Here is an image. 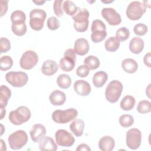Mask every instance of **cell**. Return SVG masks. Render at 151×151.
Returning a JSON list of instances; mask_svg holds the SVG:
<instances>
[{"label":"cell","instance_id":"obj_35","mask_svg":"<svg viewBox=\"0 0 151 151\" xmlns=\"http://www.w3.org/2000/svg\"><path fill=\"white\" fill-rule=\"evenodd\" d=\"M120 124L123 127H129L131 126L134 123V119L130 114H123L119 119Z\"/></svg>","mask_w":151,"mask_h":151},{"label":"cell","instance_id":"obj_16","mask_svg":"<svg viewBox=\"0 0 151 151\" xmlns=\"http://www.w3.org/2000/svg\"><path fill=\"white\" fill-rule=\"evenodd\" d=\"M90 46L88 41L83 38L77 39L74 45V51L76 54L83 56L87 54L89 51Z\"/></svg>","mask_w":151,"mask_h":151},{"label":"cell","instance_id":"obj_29","mask_svg":"<svg viewBox=\"0 0 151 151\" xmlns=\"http://www.w3.org/2000/svg\"><path fill=\"white\" fill-rule=\"evenodd\" d=\"M12 31L17 36H22L27 32V26L25 22H17L12 23Z\"/></svg>","mask_w":151,"mask_h":151},{"label":"cell","instance_id":"obj_44","mask_svg":"<svg viewBox=\"0 0 151 151\" xmlns=\"http://www.w3.org/2000/svg\"><path fill=\"white\" fill-rule=\"evenodd\" d=\"M150 52H148L145 55L144 58H143V62L145 63V64L148 67H150L151 65H150Z\"/></svg>","mask_w":151,"mask_h":151},{"label":"cell","instance_id":"obj_32","mask_svg":"<svg viewBox=\"0 0 151 151\" xmlns=\"http://www.w3.org/2000/svg\"><path fill=\"white\" fill-rule=\"evenodd\" d=\"M63 9L68 15H74L78 10V7L71 1H65L63 4Z\"/></svg>","mask_w":151,"mask_h":151},{"label":"cell","instance_id":"obj_6","mask_svg":"<svg viewBox=\"0 0 151 151\" xmlns=\"http://www.w3.org/2000/svg\"><path fill=\"white\" fill-rule=\"evenodd\" d=\"M91 29V39L94 43L102 41L107 36L106 27L104 23L100 19H95L92 22Z\"/></svg>","mask_w":151,"mask_h":151},{"label":"cell","instance_id":"obj_18","mask_svg":"<svg viewBox=\"0 0 151 151\" xmlns=\"http://www.w3.org/2000/svg\"><path fill=\"white\" fill-rule=\"evenodd\" d=\"M58 66L57 63L52 60H45L42 65L41 72L45 76H50L58 71Z\"/></svg>","mask_w":151,"mask_h":151},{"label":"cell","instance_id":"obj_12","mask_svg":"<svg viewBox=\"0 0 151 151\" xmlns=\"http://www.w3.org/2000/svg\"><path fill=\"white\" fill-rule=\"evenodd\" d=\"M56 143L61 147H70L74 143V137L68 131L59 129L55 133Z\"/></svg>","mask_w":151,"mask_h":151},{"label":"cell","instance_id":"obj_33","mask_svg":"<svg viewBox=\"0 0 151 151\" xmlns=\"http://www.w3.org/2000/svg\"><path fill=\"white\" fill-rule=\"evenodd\" d=\"M13 65V60L9 55H4L0 59V68L1 71H6L10 69Z\"/></svg>","mask_w":151,"mask_h":151},{"label":"cell","instance_id":"obj_4","mask_svg":"<svg viewBox=\"0 0 151 151\" xmlns=\"http://www.w3.org/2000/svg\"><path fill=\"white\" fill-rule=\"evenodd\" d=\"M78 115L76 109L70 108L64 110H56L52 113V119L57 123L65 124L74 119Z\"/></svg>","mask_w":151,"mask_h":151},{"label":"cell","instance_id":"obj_43","mask_svg":"<svg viewBox=\"0 0 151 151\" xmlns=\"http://www.w3.org/2000/svg\"><path fill=\"white\" fill-rule=\"evenodd\" d=\"M8 9V1H1V17L6 14Z\"/></svg>","mask_w":151,"mask_h":151},{"label":"cell","instance_id":"obj_30","mask_svg":"<svg viewBox=\"0 0 151 151\" xmlns=\"http://www.w3.org/2000/svg\"><path fill=\"white\" fill-rule=\"evenodd\" d=\"M84 64L89 70H95L99 67L100 63L97 57L94 55H88L84 60Z\"/></svg>","mask_w":151,"mask_h":151},{"label":"cell","instance_id":"obj_17","mask_svg":"<svg viewBox=\"0 0 151 151\" xmlns=\"http://www.w3.org/2000/svg\"><path fill=\"white\" fill-rule=\"evenodd\" d=\"M39 149L42 151H55L57 145L50 136H44L39 141Z\"/></svg>","mask_w":151,"mask_h":151},{"label":"cell","instance_id":"obj_42","mask_svg":"<svg viewBox=\"0 0 151 151\" xmlns=\"http://www.w3.org/2000/svg\"><path fill=\"white\" fill-rule=\"evenodd\" d=\"M76 74L78 77H86L89 74V68L85 65H81L77 67Z\"/></svg>","mask_w":151,"mask_h":151},{"label":"cell","instance_id":"obj_48","mask_svg":"<svg viewBox=\"0 0 151 151\" xmlns=\"http://www.w3.org/2000/svg\"><path fill=\"white\" fill-rule=\"evenodd\" d=\"M1 150L2 149V147H4L5 149H6V145L5 143V142H4V140L2 139H1Z\"/></svg>","mask_w":151,"mask_h":151},{"label":"cell","instance_id":"obj_7","mask_svg":"<svg viewBox=\"0 0 151 151\" xmlns=\"http://www.w3.org/2000/svg\"><path fill=\"white\" fill-rule=\"evenodd\" d=\"M47 14L41 9H34L29 13V25L35 31H40L44 26Z\"/></svg>","mask_w":151,"mask_h":151},{"label":"cell","instance_id":"obj_40","mask_svg":"<svg viewBox=\"0 0 151 151\" xmlns=\"http://www.w3.org/2000/svg\"><path fill=\"white\" fill-rule=\"evenodd\" d=\"M63 0H55L53 4V9L54 14L58 17H61L63 15V11L62 9Z\"/></svg>","mask_w":151,"mask_h":151},{"label":"cell","instance_id":"obj_28","mask_svg":"<svg viewBox=\"0 0 151 151\" xmlns=\"http://www.w3.org/2000/svg\"><path fill=\"white\" fill-rule=\"evenodd\" d=\"M120 44L119 40L116 37H110L105 41L104 47L107 51L114 52L119 48Z\"/></svg>","mask_w":151,"mask_h":151},{"label":"cell","instance_id":"obj_11","mask_svg":"<svg viewBox=\"0 0 151 151\" xmlns=\"http://www.w3.org/2000/svg\"><path fill=\"white\" fill-rule=\"evenodd\" d=\"M142 141L141 132L136 128L129 129L126 133V145L130 149L135 150L139 147Z\"/></svg>","mask_w":151,"mask_h":151},{"label":"cell","instance_id":"obj_41","mask_svg":"<svg viewBox=\"0 0 151 151\" xmlns=\"http://www.w3.org/2000/svg\"><path fill=\"white\" fill-rule=\"evenodd\" d=\"M0 47H1V53L8 52L11 49V43L9 40L6 38L1 37Z\"/></svg>","mask_w":151,"mask_h":151},{"label":"cell","instance_id":"obj_20","mask_svg":"<svg viewBox=\"0 0 151 151\" xmlns=\"http://www.w3.org/2000/svg\"><path fill=\"white\" fill-rule=\"evenodd\" d=\"M49 100L52 105L61 106L65 103L66 100V96L65 93L63 91L60 90H55L50 94Z\"/></svg>","mask_w":151,"mask_h":151},{"label":"cell","instance_id":"obj_37","mask_svg":"<svg viewBox=\"0 0 151 151\" xmlns=\"http://www.w3.org/2000/svg\"><path fill=\"white\" fill-rule=\"evenodd\" d=\"M10 18L12 22H19V21L25 22L26 20V15H25V14L22 11L16 10L12 12Z\"/></svg>","mask_w":151,"mask_h":151},{"label":"cell","instance_id":"obj_34","mask_svg":"<svg viewBox=\"0 0 151 151\" xmlns=\"http://www.w3.org/2000/svg\"><path fill=\"white\" fill-rule=\"evenodd\" d=\"M136 109L139 113H148L151 111V103L148 100H142L138 103Z\"/></svg>","mask_w":151,"mask_h":151},{"label":"cell","instance_id":"obj_26","mask_svg":"<svg viewBox=\"0 0 151 151\" xmlns=\"http://www.w3.org/2000/svg\"><path fill=\"white\" fill-rule=\"evenodd\" d=\"M11 96L10 89L6 86L2 85L0 87V107L5 108Z\"/></svg>","mask_w":151,"mask_h":151},{"label":"cell","instance_id":"obj_10","mask_svg":"<svg viewBox=\"0 0 151 151\" xmlns=\"http://www.w3.org/2000/svg\"><path fill=\"white\" fill-rule=\"evenodd\" d=\"M38 62V54L32 50L25 51L19 60L21 67L24 70H31L34 67Z\"/></svg>","mask_w":151,"mask_h":151},{"label":"cell","instance_id":"obj_46","mask_svg":"<svg viewBox=\"0 0 151 151\" xmlns=\"http://www.w3.org/2000/svg\"><path fill=\"white\" fill-rule=\"evenodd\" d=\"M0 109H1V118H0V119L2 120L4 118V117L5 116L6 111H5V109L4 107H0Z\"/></svg>","mask_w":151,"mask_h":151},{"label":"cell","instance_id":"obj_38","mask_svg":"<svg viewBox=\"0 0 151 151\" xmlns=\"http://www.w3.org/2000/svg\"><path fill=\"white\" fill-rule=\"evenodd\" d=\"M147 26L142 23H139L134 25L133 28V31L137 35L143 36L145 35L147 32Z\"/></svg>","mask_w":151,"mask_h":151},{"label":"cell","instance_id":"obj_1","mask_svg":"<svg viewBox=\"0 0 151 151\" xmlns=\"http://www.w3.org/2000/svg\"><path fill=\"white\" fill-rule=\"evenodd\" d=\"M30 110L26 106H21L9 114V120L14 125H21L28 121L31 117Z\"/></svg>","mask_w":151,"mask_h":151},{"label":"cell","instance_id":"obj_49","mask_svg":"<svg viewBox=\"0 0 151 151\" xmlns=\"http://www.w3.org/2000/svg\"><path fill=\"white\" fill-rule=\"evenodd\" d=\"M150 84H149V86H148V87H147V89H146L147 90H146V91H147V90H148V92L146 91V94L147 95V96H148L149 97H150V96H149V95H150V90H149V89H150Z\"/></svg>","mask_w":151,"mask_h":151},{"label":"cell","instance_id":"obj_24","mask_svg":"<svg viewBox=\"0 0 151 151\" xmlns=\"http://www.w3.org/2000/svg\"><path fill=\"white\" fill-rule=\"evenodd\" d=\"M108 78L107 74L103 71L96 72L93 77V83L96 87L100 88L103 87L106 83Z\"/></svg>","mask_w":151,"mask_h":151},{"label":"cell","instance_id":"obj_27","mask_svg":"<svg viewBox=\"0 0 151 151\" xmlns=\"http://www.w3.org/2000/svg\"><path fill=\"white\" fill-rule=\"evenodd\" d=\"M135 105V99L133 96L127 95L124 96L120 101V107L125 111L132 110Z\"/></svg>","mask_w":151,"mask_h":151},{"label":"cell","instance_id":"obj_5","mask_svg":"<svg viewBox=\"0 0 151 151\" xmlns=\"http://www.w3.org/2000/svg\"><path fill=\"white\" fill-rule=\"evenodd\" d=\"M8 141L12 149L19 150L27 144L28 136L24 130H19L11 134L8 138Z\"/></svg>","mask_w":151,"mask_h":151},{"label":"cell","instance_id":"obj_2","mask_svg":"<svg viewBox=\"0 0 151 151\" xmlns=\"http://www.w3.org/2000/svg\"><path fill=\"white\" fill-rule=\"evenodd\" d=\"M89 12L85 8H78L77 12L73 16L74 20V28L76 31L79 32H83L87 31L88 27Z\"/></svg>","mask_w":151,"mask_h":151},{"label":"cell","instance_id":"obj_3","mask_svg":"<svg viewBox=\"0 0 151 151\" xmlns=\"http://www.w3.org/2000/svg\"><path fill=\"white\" fill-rule=\"evenodd\" d=\"M122 83L116 80H112L107 85L105 90V97L110 103H114L118 101L123 91Z\"/></svg>","mask_w":151,"mask_h":151},{"label":"cell","instance_id":"obj_14","mask_svg":"<svg viewBox=\"0 0 151 151\" xmlns=\"http://www.w3.org/2000/svg\"><path fill=\"white\" fill-rule=\"evenodd\" d=\"M46 133L47 130L45 126L40 123L33 125L29 132L31 140L35 143L38 142L46 134Z\"/></svg>","mask_w":151,"mask_h":151},{"label":"cell","instance_id":"obj_13","mask_svg":"<svg viewBox=\"0 0 151 151\" xmlns=\"http://www.w3.org/2000/svg\"><path fill=\"white\" fill-rule=\"evenodd\" d=\"M101 15L110 25H117L122 22L120 15L112 8H104L101 10Z\"/></svg>","mask_w":151,"mask_h":151},{"label":"cell","instance_id":"obj_45","mask_svg":"<svg viewBox=\"0 0 151 151\" xmlns=\"http://www.w3.org/2000/svg\"><path fill=\"white\" fill-rule=\"evenodd\" d=\"M77 151H81V150H84V151H90L91 149L90 148V147L84 143H82L80 144L78 146V147L76 149Z\"/></svg>","mask_w":151,"mask_h":151},{"label":"cell","instance_id":"obj_39","mask_svg":"<svg viewBox=\"0 0 151 151\" xmlns=\"http://www.w3.org/2000/svg\"><path fill=\"white\" fill-rule=\"evenodd\" d=\"M47 25L48 28L52 31L57 29L60 26V22L58 19L55 17H50L47 19Z\"/></svg>","mask_w":151,"mask_h":151},{"label":"cell","instance_id":"obj_47","mask_svg":"<svg viewBox=\"0 0 151 151\" xmlns=\"http://www.w3.org/2000/svg\"><path fill=\"white\" fill-rule=\"evenodd\" d=\"M32 2L37 4V5H41L45 2V1H32Z\"/></svg>","mask_w":151,"mask_h":151},{"label":"cell","instance_id":"obj_21","mask_svg":"<svg viewBox=\"0 0 151 151\" xmlns=\"http://www.w3.org/2000/svg\"><path fill=\"white\" fill-rule=\"evenodd\" d=\"M76 60L68 56H64L59 61V67L64 71L68 72L74 68Z\"/></svg>","mask_w":151,"mask_h":151},{"label":"cell","instance_id":"obj_8","mask_svg":"<svg viewBox=\"0 0 151 151\" xmlns=\"http://www.w3.org/2000/svg\"><path fill=\"white\" fill-rule=\"evenodd\" d=\"M6 81L14 87H22L28 81V75L22 71H9L5 75Z\"/></svg>","mask_w":151,"mask_h":151},{"label":"cell","instance_id":"obj_25","mask_svg":"<svg viewBox=\"0 0 151 151\" xmlns=\"http://www.w3.org/2000/svg\"><path fill=\"white\" fill-rule=\"evenodd\" d=\"M122 67L126 73L132 74L137 71L138 64L132 58H126L122 62Z\"/></svg>","mask_w":151,"mask_h":151},{"label":"cell","instance_id":"obj_36","mask_svg":"<svg viewBox=\"0 0 151 151\" xmlns=\"http://www.w3.org/2000/svg\"><path fill=\"white\" fill-rule=\"evenodd\" d=\"M130 31L126 27H121L119 28L116 32V37L119 41H124L129 38Z\"/></svg>","mask_w":151,"mask_h":151},{"label":"cell","instance_id":"obj_31","mask_svg":"<svg viewBox=\"0 0 151 151\" xmlns=\"http://www.w3.org/2000/svg\"><path fill=\"white\" fill-rule=\"evenodd\" d=\"M58 86L63 89H67L70 87L71 83V77L65 74H60L57 79Z\"/></svg>","mask_w":151,"mask_h":151},{"label":"cell","instance_id":"obj_50","mask_svg":"<svg viewBox=\"0 0 151 151\" xmlns=\"http://www.w3.org/2000/svg\"><path fill=\"white\" fill-rule=\"evenodd\" d=\"M102 2H104V3H110V2H113V1H101Z\"/></svg>","mask_w":151,"mask_h":151},{"label":"cell","instance_id":"obj_9","mask_svg":"<svg viewBox=\"0 0 151 151\" xmlns=\"http://www.w3.org/2000/svg\"><path fill=\"white\" fill-rule=\"evenodd\" d=\"M146 10L143 3L139 1H132L127 7L126 16L130 20L136 21L142 17Z\"/></svg>","mask_w":151,"mask_h":151},{"label":"cell","instance_id":"obj_15","mask_svg":"<svg viewBox=\"0 0 151 151\" xmlns=\"http://www.w3.org/2000/svg\"><path fill=\"white\" fill-rule=\"evenodd\" d=\"M74 90L76 93L81 96H87L91 92L90 84L83 80H78L74 84Z\"/></svg>","mask_w":151,"mask_h":151},{"label":"cell","instance_id":"obj_23","mask_svg":"<svg viewBox=\"0 0 151 151\" xmlns=\"http://www.w3.org/2000/svg\"><path fill=\"white\" fill-rule=\"evenodd\" d=\"M84 127V122L80 119H76L70 125V130L77 137H80L83 134Z\"/></svg>","mask_w":151,"mask_h":151},{"label":"cell","instance_id":"obj_19","mask_svg":"<svg viewBox=\"0 0 151 151\" xmlns=\"http://www.w3.org/2000/svg\"><path fill=\"white\" fill-rule=\"evenodd\" d=\"M99 147L103 151H111L115 146V142L113 137L110 136L102 137L99 142Z\"/></svg>","mask_w":151,"mask_h":151},{"label":"cell","instance_id":"obj_22","mask_svg":"<svg viewBox=\"0 0 151 151\" xmlns=\"http://www.w3.org/2000/svg\"><path fill=\"white\" fill-rule=\"evenodd\" d=\"M144 48V41L139 37H133L130 41L129 49L134 54H137L140 53Z\"/></svg>","mask_w":151,"mask_h":151}]
</instances>
